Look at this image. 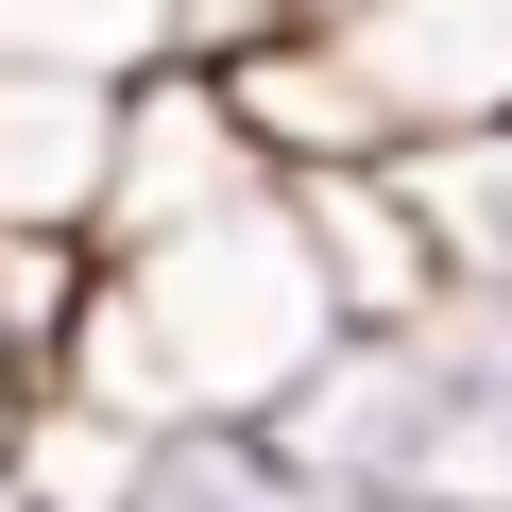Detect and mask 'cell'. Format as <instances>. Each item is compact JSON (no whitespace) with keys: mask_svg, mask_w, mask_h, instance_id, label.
<instances>
[{"mask_svg":"<svg viewBox=\"0 0 512 512\" xmlns=\"http://www.w3.org/2000/svg\"><path fill=\"white\" fill-rule=\"evenodd\" d=\"M342 342L325 274H308V222L274 171H239L137 239H86V308H69V359L52 393H86L103 427H274L308 393V359Z\"/></svg>","mask_w":512,"mask_h":512,"instance_id":"6da1fadb","label":"cell"},{"mask_svg":"<svg viewBox=\"0 0 512 512\" xmlns=\"http://www.w3.org/2000/svg\"><path fill=\"white\" fill-rule=\"evenodd\" d=\"M291 222H308V274L342 325H427L444 308V239H427V188L410 154H325V171H274Z\"/></svg>","mask_w":512,"mask_h":512,"instance_id":"7a4b0ae2","label":"cell"},{"mask_svg":"<svg viewBox=\"0 0 512 512\" xmlns=\"http://www.w3.org/2000/svg\"><path fill=\"white\" fill-rule=\"evenodd\" d=\"M120 154V86L86 69H0V239H86Z\"/></svg>","mask_w":512,"mask_h":512,"instance_id":"3957f363","label":"cell"},{"mask_svg":"<svg viewBox=\"0 0 512 512\" xmlns=\"http://www.w3.org/2000/svg\"><path fill=\"white\" fill-rule=\"evenodd\" d=\"M120 512H342L274 427H154L137 444V478H120Z\"/></svg>","mask_w":512,"mask_h":512,"instance_id":"277c9868","label":"cell"},{"mask_svg":"<svg viewBox=\"0 0 512 512\" xmlns=\"http://www.w3.org/2000/svg\"><path fill=\"white\" fill-rule=\"evenodd\" d=\"M0 69L137 86V69H188V35H171V0H0Z\"/></svg>","mask_w":512,"mask_h":512,"instance_id":"5b68a950","label":"cell"},{"mask_svg":"<svg viewBox=\"0 0 512 512\" xmlns=\"http://www.w3.org/2000/svg\"><path fill=\"white\" fill-rule=\"evenodd\" d=\"M410 188H427V239H444V291L512 308V120L461 137V154H410Z\"/></svg>","mask_w":512,"mask_h":512,"instance_id":"8992f818","label":"cell"},{"mask_svg":"<svg viewBox=\"0 0 512 512\" xmlns=\"http://www.w3.org/2000/svg\"><path fill=\"white\" fill-rule=\"evenodd\" d=\"M18 410H35V376H18V359H0V461H18Z\"/></svg>","mask_w":512,"mask_h":512,"instance_id":"52a82bcc","label":"cell"},{"mask_svg":"<svg viewBox=\"0 0 512 512\" xmlns=\"http://www.w3.org/2000/svg\"><path fill=\"white\" fill-rule=\"evenodd\" d=\"M342 512H376V495H342Z\"/></svg>","mask_w":512,"mask_h":512,"instance_id":"ba28073f","label":"cell"},{"mask_svg":"<svg viewBox=\"0 0 512 512\" xmlns=\"http://www.w3.org/2000/svg\"><path fill=\"white\" fill-rule=\"evenodd\" d=\"M0 512H18V495H0Z\"/></svg>","mask_w":512,"mask_h":512,"instance_id":"9c48e42d","label":"cell"}]
</instances>
